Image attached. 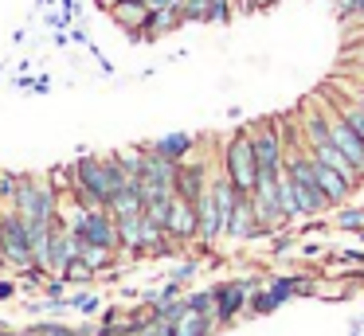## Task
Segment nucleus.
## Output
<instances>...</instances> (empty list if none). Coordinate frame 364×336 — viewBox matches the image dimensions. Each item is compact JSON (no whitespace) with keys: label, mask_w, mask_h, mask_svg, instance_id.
I'll return each instance as SVG.
<instances>
[{"label":"nucleus","mask_w":364,"mask_h":336,"mask_svg":"<svg viewBox=\"0 0 364 336\" xmlns=\"http://www.w3.org/2000/svg\"><path fill=\"white\" fill-rule=\"evenodd\" d=\"M0 254H4V262H9L12 273L36 266V254H32V227H28V219L20 215L16 207L0 211Z\"/></svg>","instance_id":"1"},{"label":"nucleus","mask_w":364,"mask_h":336,"mask_svg":"<svg viewBox=\"0 0 364 336\" xmlns=\"http://www.w3.org/2000/svg\"><path fill=\"white\" fill-rule=\"evenodd\" d=\"M223 172L228 180L239 188V192H251L259 184V161H255V148H251V129H235L228 141H223Z\"/></svg>","instance_id":"2"},{"label":"nucleus","mask_w":364,"mask_h":336,"mask_svg":"<svg viewBox=\"0 0 364 336\" xmlns=\"http://www.w3.org/2000/svg\"><path fill=\"white\" fill-rule=\"evenodd\" d=\"M267 278H259V273H251V278H228V281H215V325L231 328L239 317H247V301H251V293L262 286Z\"/></svg>","instance_id":"3"},{"label":"nucleus","mask_w":364,"mask_h":336,"mask_svg":"<svg viewBox=\"0 0 364 336\" xmlns=\"http://www.w3.org/2000/svg\"><path fill=\"white\" fill-rule=\"evenodd\" d=\"M247 129H251V148H255V161H259V176H282L286 148H282L278 117H259V121H251Z\"/></svg>","instance_id":"4"},{"label":"nucleus","mask_w":364,"mask_h":336,"mask_svg":"<svg viewBox=\"0 0 364 336\" xmlns=\"http://www.w3.org/2000/svg\"><path fill=\"white\" fill-rule=\"evenodd\" d=\"M251 207H255L259 227L267 234H278V231L290 227L286 207H282V195H278V176H259V184L251 188Z\"/></svg>","instance_id":"5"},{"label":"nucleus","mask_w":364,"mask_h":336,"mask_svg":"<svg viewBox=\"0 0 364 336\" xmlns=\"http://www.w3.org/2000/svg\"><path fill=\"white\" fill-rule=\"evenodd\" d=\"M212 164H208V156H200V148L188 156V161L176 164V195L188 203H196L200 195L208 192V184H212Z\"/></svg>","instance_id":"6"},{"label":"nucleus","mask_w":364,"mask_h":336,"mask_svg":"<svg viewBox=\"0 0 364 336\" xmlns=\"http://www.w3.org/2000/svg\"><path fill=\"white\" fill-rule=\"evenodd\" d=\"M196 215H200L196 250L200 254H212V246L223 239V211H220V203H215V195H212V184H208V192L196 200Z\"/></svg>","instance_id":"7"},{"label":"nucleus","mask_w":364,"mask_h":336,"mask_svg":"<svg viewBox=\"0 0 364 336\" xmlns=\"http://www.w3.org/2000/svg\"><path fill=\"white\" fill-rule=\"evenodd\" d=\"M262 227H259V215H255V207H251V192H239V203H235V211H231V219H228V227H223V239H231V242H251V239H262Z\"/></svg>","instance_id":"8"},{"label":"nucleus","mask_w":364,"mask_h":336,"mask_svg":"<svg viewBox=\"0 0 364 336\" xmlns=\"http://www.w3.org/2000/svg\"><path fill=\"white\" fill-rule=\"evenodd\" d=\"M165 234H168V239H176L181 246H192V242L200 239V215H196V203H188V200H181V195H176V207H173V215H168Z\"/></svg>","instance_id":"9"},{"label":"nucleus","mask_w":364,"mask_h":336,"mask_svg":"<svg viewBox=\"0 0 364 336\" xmlns=\"http://www.w3.org/2000/svg\"><path fill=\"white\" fill-rule=\"evenodd\" d=\"M176 28H184L176 12H161V8H149L145 23H141L137 31H129V39H134V43H157V39H165L168 31H176Z\"/></svg>","instance_id":"10"},{"label":"nucleus","mask_w":364,"mask_h":336,"mask_svg":"<svg viewBox=\"0 0 364 336\" xmlns=\"http://www.w3.org/2000/svg\"><path fill=\"white\" fill-rule=\"evenodd\" d=\"M145 227H149V215H126L118 219V250L129 258H141V246H145Z\"/></svg>","instance_id":"11"},{"label":"nucleus","mask_w":364,"mask_h":336,"mask_svg":"<svg viewBox=\"0 0 364 336\" xmlns=\"http://www.w3.org/2000/svg\"><path fill=\"white\" fill-rule=\"evenodd\" d=\"M141 180L149 188H173V192H176V161H168V156L153 153V148L145 145V172H141Z\"/></svg>","instance_id":"12"},{"label":"nucleus","mask_w":364,"mask_h":336,"mask_svg":"<svg viewBox=\"0 0 364 336\" xmlns=\"http://www.w3.org/2000/svg\"><path fill=\"white\" fill-rule=\"evenodd\" d=\"M149 148L153 153H161V156H168V161H188L192 153L200 148V137L196 133H165V137H157V141H149Z\"/></svg>","instance_id":"13"},{"label":"nucleus","mask_w":364,"mask_h":336,"mask_svg":"<svg viewBox=\"0 0 364 336\" xmlns=\"http://www.w3.org/2000/svg\"><path fill=\"white\" fill-rule=\"evenodd\" d=\"M114 219H126V215H141L145 211V184L141 180H126V188H118L110 200Z\"/></svg>","instance_id":"14"},{"label":"nucleus","mask_w":364,"mask_h":336,"mask_svg":"<svg viewBox=\"0 0 364 336\" xmlns=\"http://www.w3.org/2000/svg\"><path fill=\"white\" fill-rule=\"evenodd\" d=\"M106 16H110V20L129 36V31H137L145 23V16H149V0H114Z\"/></svg>","instance_id":"15"},{"label":"nucleus","mask_w":364,"mask_h":336,"mask_svg":"<svg viewBox=\"0 0 364 336\" xmlns=\"http://www.w3.org/2000/svg\"><path fill=\"white\" fill-rule=\"evenodd\" d=\"M176 336H215L220 332V325H215V313H184L181 320H176Z\"/></svg>","instance_id":"16"},{"label":"nucleus","mask_w":364,"mask_h":336,"mask_svg":"<svg viewBox=\"0 0 364 336\" xmlns=\"http://www.w3.org/2000/svg\"><path fill=\"white\" fill-rule=\"evenodd\" d=\"M317 94H325V98H329L333 106L341 109V117H345V121H348V125H353V129H356V133H360V137H364V109L356 106V102L348 98V94H341L337 86H333V90H329V86H321V90H317Z\"/></svg>","instance_id":"17"},{"label":"nucleus","mask_w":364,"mask_h":336,"mask_svg":"<svg viewBox=\"0 0 364 336\" xmlns=\"http://www.w3.org/2000/svg\"><path fill=\"white\" fill-rule=\"evenodd\" d=\"M67 305H71V313H79V317H95V313H102V293H95V289H75V293H67Z\"/></svg>","instance_id":"18"},{"label":"nucleus","mask_w":364,"mask_h":336,"mask_svg":"<svg viewBox=\"0 0 364 336\" xmlns=\"http://www.w3.org/2000/svg\"><path fill=\"white\" fill-rule=\"evenodd\" d=\"M333 227H337V231H348V234L364 231V203H345V207H337L333 211Z\"/></svg>","instance_id":"19"},{"label":"nucleus","mask_w":364,"mask_h":336,"mask_svg":"<svg viewBox=\"0 0 364 336\" xmlns=\"http://www.w3.org/2000/svg\"><path fill=\"white\" fill-rule=\"evenodd\" d=\"M59 278L67 281V286H95L98 281V270L90 262H82V258H71V262H67V270L59 273Z\"/></svg>","instance_id":"20"},{"label":"nucleus","mask_w":364,"mask_h":336,"mask_svg":"<svg viewBox=\"0 0 364 336\" xmlns=\"http://www.w3.org/2000/svg\"><path fill=\"white\" fill-rule=\"evenodd\" d=\"M181 23H212V0H181Z\"/></svg>","instance_id":"21"},{"label":"nucleus","mask_w":364,"mask_h":336,"mask_svg":"<svg viewBox=\"0 0 364 336\" xmlns=\"http://www.w3.org/2000/svg\"><path fill=\"white\" fill-rule=\"evenodd\" d=\"M114 153H118V161H122V168H126L129 180H141V172H145V145L114 148Z\"/></svg>","instance_id":"22"},{"label":"nucleus","mask_w":364,"mask_h":336,"mask_svg":"<svg viewBox=\"0 0 364 336\" xmlns=\"http://www.w3.org/2000/svg\"><path fill=\"white\" fill-rule=\"evenodd\" d=\"M184 301H188L192 313H215V289H192V293H184Z\"/></svg>","instance_id":"23"},{"label":"nucleus","mask_w":364,"mask_h":336,"mask_svg":"<svg viewBox=\"0 0 364 336\" xmlns=\"http://www.w3.org/2000/svg\"><path fill=\"white\" fill-rule=\"evenodd\" d=\"M71 23H75L71 12H63V8H43V28H51V31H71Z\"/></svg>","instance_id":"24"},{"label":"nucleus","mask_w":364,"mask_h":336,"mask_svg":"<svg viewBox=\"0 0 364 336\" xmlns=\"http://www.w3.org/2000/svg\"><path fill=\"white\" fill-rule=\"evenodd\" d=\"M153 309H157V317H161V320L176 325V320H181L184 313H188V301H184V297H176V301H161V305H153Z\"/></svg>","instance_id":"25"},{"label":"nucleus","mask_w":364,"mask_h":336,"mask_svg":"<svg viewBox=\"0 0 364 336\" xmlns=\"http://www.w3.org/2000/svg\"><path fill=\"white\" fill-rule=\"evenodd\" d=\"M67 281L59 278V273H48V278H43V286H40V297H48V301H59V297H67Z\"/></svg>","instance_id":"26"},{"label":"nucleus","mask_w":364,"mask_h":336,"mask_svg":"<svg viewBox=\"0 0 364 336\" xmlns=\"http://www.w3.org/2000/svg\"><path fill=\"white\" fill-rule=\"evenodd\" d=\"M196 273H200V262H196V258H184V262L173 270V281H181V286H188V281L196 278Z\"/></svg>","instance_id":"27"},{"label":"nucleus","mask_w":364,"mask_h":336,"mask_svg":"<svg viewBox=\"0 0 364 336\" xmlns=\"http://www.w3.org/2000/svg\"><path fill=\"white\" fill-rule=\"evenodd\" d=\"M337 90H341V94H348V98H353L356 106L364 109V78H348V82H341Z\"/></svg>","instance_id":"28"},{"label":"nucleus","mask_w":364,"mask_h":336,"mask_svg":"<svg viewBox=\"0 0 364 336\" xmlns=\"http://www.w3.org/2000/svg\"><path fill=\"white\" fill-rule=\"evenodd\" d=\"M20 172H9V168H0V188H4V195H9V203H12V195H16V188H20Z\"/></svg>","instance_id":"29"},{"label":"nucleus","mask_w":364,"mask_h":336,"mask_svg":"<svg viewBox=\"0 0 364 336\" xmlns=\"http://www.w3.org/2000/svg\"><path fill=\"white\" fill-rule=\"evenodd\" d=\"M337 258V262H348V266H364V250H337V254H329V262Z\"/></svg>","instance_id":"30"},{"label":"nucleus","mask_w":364,"mask_h":336,"mask_svg":"<svg viewBox=\"0 0 364 336\" xmlns=\"http://www.w3.org/2000/svg\"><path fill=\"white\" fill-rule=\"evenodd\" d=\"M141 336H176V328H173V325H168V320H161V317H157V320H153V325H149V328H145V332H141Z\"/></svg>","instance_id":"31"},{"label":"nucleus","mask_w":364,"mask_h":336,"mask_svg":"<svg viewBox=\"0 0 364 336\" xmlns=\"http://www.w3.org/2000/svg\"><path fill=\"white\" fill-rule=\"evenodd\" d=\"M20 293V281L16 278H0V301H12Z\"/></svg>","instance_id":"32"},{"label":"nucleus","mask_w":364,"mask_h":336,"mask_svg":"<svg viewBox=\"0 0 364 336\" xmlns=\"http://www.w3.org/2000/svg\"><path fill=\"white\" fill-rule=\"evenodd\" d=\"M12 86H16V90H36V78L28 75V70H16V75H12Z\"/></svg>","instance_id":"33"},{"label":"nucleus","mask_w":364,"mask_h":336,"mask_svg":"<svg viewBox=\"0 0 364 336\" xmlns=\"http://www.w3.org/2000/svg\"><path fill=\"white\" fill-rule=\"evenodd\" d=\"M71 43H82V47H90L95 39H90V31L82 28V23H71Z\"/></svg>","instance_id":"34"},{"label":"nucleus","mask_w":364,"mask_h":336,"mask_svg":"<svg viewBox=\"0 0 364 336\" xmlns=\"http://www.w3.org/2000/svg\"><path fill=\"white\" fill-rule=\"evenodd\" d=\"M278 0H247V12L243 16H259V12H267V8H274Z\"/></svg>","instance_id":"35"},{"label":"nucleus","mask_w":364,"mask_h":336,"mask_svg":"<svg viewBox=\"0 0 364 336\" xmlns=\"http://www.w3.org/2000/svg\"><path fill=\"white\" fill-rule=\"evenodd\" d=\"M298 250H301V258H317L325 246H317V242H298Z\"/></svg>","instance_id":"36"},{"label":"nucleus","mask_w":364,"mask_h":336,"mask_svg":"<svg viewBox=\"0 0 364 336\" xmlns=\"http://www.w3.org/2000/svg\"><path fill=\"white\" fill-rule=\"evenodd\" d=\"M149 8H161V12H176L181 0H149Z\"/></svg>","instance_id":"37"},{"label":"nucleus","mask_w":364,"mask_h":336,"mask_svg":"<svg viewBox=\"0 0 364 336\" xmlns=\"http://www.w3.org/2000/svg\"><path fill=\"white\" fill-rule=\"evenodd\" d=\"M51 90V75H36V90L32 94H48Z\"/></svg>","instance_id":"38"},{"label":"nucleus","mask_w":364,"mask_h":336,"mask_svg":"<svg viewBox=\"0 0 364 336\" xmlns=\"http://www.w3.org/2000/svg\"><path fill=\"white\" fill-rule=\"evenodd\" d=\"M59 8H63V12H71L75 20H79V12H82V4H79V0H59Z\"/></svg>","instance_id":"39"},{"label":"nucleus","mask_w":364,"mask_h":336,"mask_svg":"<svg viewBox=\"0 0 364 336\" xmlns=\"http://www.w3.org/2000/svg\"><path fill=\"white\" fill-rule=\"evenodd\" d=\"M51 43H55V47H67V43H71V31H55V39H51Z\"/></svg>","instance_id":"40"},{"label":"nucleus","mask_w":364,"mask_h":336,"mask_svg":"<svg viewBox=\"0 0 364 336\" xmlns=\"http://www.w3.org/2000/svg\"><path fill=\"white\" fill-rule=\"evenodd\" d=\"M228 4L235 8V16H243V12H247V0H228Z\"/></svg>","instance_id":"41"},{"label":"nucleus","mask_w":364,"mask_h":336,"mask_svg":"<svg viewBox=\"0 0 364 336\" xmlns=\"http://www.w3.org/2000/svg\"><path fill=\"white\" fill-rule=\"evenodd\" d=\"M59 0H36V8H55Z\"/></svg>","instance_id":"42"},{"label":"nucleus","mask_w":364,"mask_h":336,"mask_svg":"<svg viewBox=\"0 0 364 336\" xmlns=\"http://www.w3.org/2000/svg\"><path fill=\"white\" fill-rule=\"evenodd\" d=\"M0 211H9V195H4V188H0Z\"/></svg>","instance_id":"43"},{"label":"nucleus","mask_w":364,"mask_h":336,"mask_svg":"<svg viewBox=\"0 0 364 336\" xmlns=\"http://www.w3.org/2000/svg\"><path fill=\"white\" fill-rule=\"evenodd\" d=\"M356 55H360V63H364V51H356Z\"/></svg>","instance_id":"44"}]
</instances>
